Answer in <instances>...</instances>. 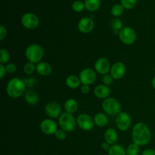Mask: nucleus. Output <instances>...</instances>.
Listing matches in <instances>:
<instances>
[{
    "label": "nucleus",
    "instance_id": "obj_12",
    "mask_svg": "<svg viewBox=\"0 0 155 155\" xmlns=\"http://www.w3.org/2000/svg\"><path fill=\"white\" fill-rule=\"evenodd\" d=\"M40 130L42 133L47 136L55 134L58 129V124L55 121L51 118L43 120L40 124Z\"/></svg>",
    "mask_w": 155,
    "mask_h": 155
},
{
    "label": "nucleus",
    "instance_id": "obj_29",
    "mask_svg": "<svg viewBox=\"0 0 155 155\" xmlns=\"http://www.w3.org/2000/svg\"><path fill=\"white\" fill-rule=\"evenodd\" d=\"M10 60V54L5 48H2L0 49V64H7Z\"/></svg>",
    "mask_w": 155,
    "mask_h": 155
},
{
    "label": "nucleus",
    "instance_id": "obj_26",
    "mask_svg": "<svg viewBox=\"0 0 155 155\" xmlns=\"http://www.w3.org/2000/svg\"><path fill=\"white\" fill-rule=\"evenodd\" d=\"M124 9L125 8L123 7L121 4H116L113 5V7L111 8L110 12H111V15L114 18H119L120 16H121L124 14Z\"/></svg>",
    "mask_w": 155,
    "mask_h": 155
},
{
    "label": "nucleus",
    "instance_id": "obj_3",
    "mask_svg": "<svg viewBox=\"0 0 155 155\" xmlns=\"http://www.w3.org/2000/svg\"><path fill=\"white\" fill-rule=\"evenodd\" d=\"M24 54L29 62L37 64L43 58L44 49L39 44H30L26 48Z\"/></svg>",
    "mask_w": 155,
    "mask_h": 155
},
{
    "label": "nucleus",
    "instance_id": "obj_21",
    "mask_svg": "<svg viewBox=\"0 0 155 155\" xmlns=\"http://www.w3.org/2000/svg\"><path fill=\"white\" fill-rule=\"evenodd\" d=\"M78 107V102L74 98H69V99L66 100L64 104V108L65 112L71 114L77 112Z\"/></svg>",
    "mask_w": 155,
    "mask_h": 155
},
{
    "label": "nucleus",
    "instance_id": "obj_19",
    "mask_svg": "<svg viewBox=\"0 0 155 155\" xmlns=\"http://www.w3.org/2000/svg\"><path fill=\"white\" fill-rule=\"evenodd\" d=\"M24 99L28 104L34 105L39 102V94L35 92L34 90L29 89V90L26 91V92L24 93Z\"/></svg>",
    "mask_w": 155,
    "mask_h": 155
},
{
    "label": "nucleus",
    "instance_id": "obj_40",
    "mask_svg": "<svg viewBox=\"0 0 155 155\" xmlns=\"http://www.w3.org/2000/svg\"><path fill=\"white\" fill-rule=\"evenodd\" d=\"M110 146H111V145H110L108 143H107L106 142H103V143H101V149L104 150V151H109Z\"/></svg>",
    "mask_w": 155,
    "mask_h": 155
},
{
    "label": "nucleus",
    "instance_id": "obj_22",
    "mask_svg": "<svg viewBox=\"0 0 155 155\" xmlns=\"http://www.w3.org/2000/svg\"><path fill=\"white\" fill-rule=\"evenodd\" d=\"M65 83L68 88L72 89H77L81 85V82H80L79 77H77L75 75L68 76L65 80Z\"/></svg>",
    "mask_w": 155,
    "mask_h": 155
},
{
    "label": "nucleus",
    "instance_id": "obj_41",
    "mask_svg": "<svg viewBox=\"0 0 155 155\" xmlns=\"http://www.w3.org/2000/svg\"><path fill=\"white\" fill-rule=\"evenodd\" d=\"M151 86L153 87V89H155V77H153V79L151 80Z\"/></svg>",
    "mask_w": 155,
    "mask_h": 155
},
{
    "label": "nucleus",
    "instance_id": "obj_30",
    "mask_svg": "<svg viewBox=\"0 0 155 155\" xmlns=\"http://www.w3.org/2000/svg\"><path fill=\"white\" fill-rule=\"evenodd\" d=\"M73 10L75 12H82L86 7H85V3L81 0H77L73 2L72 5H71Z\"/></svg>",
    "mask_w": 155,
    "mask_h": 155
},
{
    "label": "nucleus",
    "instance_id": "obj_31",
    "mask_svg": "<svg viewBox=\"0 0 155 155\" xmlns=\"http://www.w3.org/2000/svg\"><path fill=\"white\" fill-rule=\"evenodd\" d=\"M120 4L127 10L133 8L137 4V0H120Z\"/></svg>",
    "mask_w": 155,
    "mask_h": 155
},
{
    "label": "nucleus",
    "instance_id": "obj_38",
    "mask_svg": "<svg viewBox=\"0 0 155 155\" xmlns=\"http://www.w3.org/2000/svg\"><path fill=\"white\" fill-rule=\"evenodd\" d=\"M82 93L83 94H88L90 92V86L89 85H82L81 88H80Z\"/></svg>",
    "mask_w": 155,
    "mask_h": 155
},
{
    "label": "nucleus",
    "instance_id": "obj_25",
    "mask_svg": "<svg viewBox=\"0 0 155 155\" xmlns=\"http://www.w3.org/2000/svg\"><path fill=\"white\" fill-rule=\"evenodd\" d=\"M107 155H127L126 149L120 145H111L107 151Z\"/></svg>",
    "mask_w": 155,
    "mask_h": 155
},
{
    "label": "nucleus",
    "instance_id": "obj_11",
    "mask_svg": "<svg viewBox=\"0 0 155 155\" xmlns=\"http://www.w3.org/2000/svg\"><path fill=\"white\" fill-rule=\"evenodd\" d=\"M61 106L56 101H50L45 106V113L51 119L59 118L61 115Z\"/></svg>",
    "mask_w": 155,
    "mask_h": 155
},
{
    "label": "nucleus",
    "instance_id": "obj_8",
    "mask_svg": "<svg viewBox=\"0 0 155 155\" xmlns=\"http://www.w3.org/2000/svg\"><path fill=\"white\" fill-rule=\"evenodd\" d=\"M23 27L28 30H34L39 25V19L38 16L31 12H27L22 15L21 19Z\"/></svg>",
    "mask_w": 155,
    "mask_h": 155
},
{
    "label": "nucleus",
    "instance_id": "obj_33",
    "mask_svg": "<svg viewBox=\"0 0 155 155\" xmlns=\"http://www.w3.org/2000/svg\"><path fill=\"white\" fill-rule=\"evenodd\" d=\"M102 82L104 83V85L107 86H110L113 84L114 83V79L113 77L110 76V74H105V75L103 76L102 77Z\"/></svg>",
    "mask_w": 155,
    "mask_h": 155
},
{
    "label": "nucleus",
    "instance_id": "obj_23",
    "mask_svg": "<svg viewBox=\"0 0 155 155\" xmlns=\"http://www.w3.org/2000/svg\"><path fill=\"white\" fill-rule=\"evenodd\" d=\"M85 7L89 12H95L101 6V0H85Z\"/></svg>",
    "mask_w": 155,
    "mask_h": 155
},
{
    "label": "nucleus",
    "instance_id": "obj_32",
    "mask_svg": "<svg viewBox=\"0 0 155 155\" xmlns=\"http://www.w3.org/2000/svg\"><path fill=\"white\" fill-rule=\"evenodd\" d=\"M54 136H55L56 139L58 140H64L67 137V132H65L64 130H61V129H58V130L56 131L55 134H54Z\"/></svg>",
    "mask_w": 155,
    "mask_h": 155
},
{
    "label": "nucleus",
    "instance_id": "obj_27",
    "mask_svg": "<svg viewBox=\"0 0 155 155\" xmlns=\"http://www.w3.org/2000/svg\"><path fill=\"white\" fill-rule=\"evenodd\" d=\"M23 71H24V74L28 76H30L36 71V65L35 64L28 61L24 65Z\"/></svg>",
    "mask_w": 155,
    "mask_h": 155
},
{
    "label": "nucleus",
    "instance_id": "obj_43",
    "mask_svg": "<svg viewBox=\"0 0 155 155\" xmlns=\"http://www.w3.org/2000/svg\"><path fill=\"white\" fill-rule=\"evenodd\" d=\"M154 71H155V66H154Z\"/></svg>",
    "mask_w": 155,
    "mask_h": 155
},
{
    "label": "nucleus",
    "instance_id": "obj_4",
    "mask_svg": "<svg viewBox=\"0 0 155 155\" xmlns=\"http://www.w3.org/2000/svg\"><path fill=\"white\" fill-rule=\"evenodd\" d=\"M101 107L104 110V113L109 116H117L121 112V106L119 101L113 97H108L106 99L103 100Z\"/></svg>",
    "mask_w": 155,
    "mask_h": 155
},
{
    "label": "nucleus",
    "instance_id": "obj_39",
    "mask_svg": "<svg viewBox=\"0 0 155 155\" xmlns=\"http://www.w3.org/2000/svg\"><path fill=\"white\" fill-rule=\"evenodd\" d=\"M142 155H155V150L151 149V148H148L142 151Z\"/></svg>",
    "mask_w": 155,
    "mask_h": 155
},
{
    "label": "nucleus",
    "instance_id": "obj_15",
    "mask_svg": "<svg viewBox=\"0 0 155 155\" xmlns=\"http://www.w3.org/2000/svg\"><path fill=\"white\" fill-rule=\"evenodd\" d=\"M95 27V22L90 17L83 18L79 21L77 28L82 33H89Z\"/></svg>",
    "mask_w": 155,
    "mask_h": 155
},
{
    "label": "nucleus",
    "instance_id": "obj_13",
    "mask_svg": "<svg viewBox=\"0 0 155 155\" xmlns=\"http://www.w3.org/2000/svg\"><path fill=\"white\" fill-rule=\"evenodd\" d=\"M94 67H95V71H96L97 74L104 76L110 72L111 64L108 59L102 57L99 58L95 61Z\"/></svg>",
    "mask_w": 155,
    "mask_h": 155
},
{
    "label": "nucleus",
    "instance_id": "obj_7",
    "mask_svg": "<svg viewBox=\"0 0 155 155\" xmlns=\"http://www.w3.org/2000/svg\"><path fill=\"white\" fill-rule=\"evenodd\" d=\"M115 124L118 130L125 132L130 128L132 124V118L128 113L121 111L116 116Z\"/></svg>",
    "mask_w": 155,
    "mask_h": 155
},
{
    "label": "nucleus",
    "instance_id": "obj_36",
    "mask_svg": "<svg viewBox=\"0 0 155 155\" xmlns=\"http://www.w3.org/2000/svg\"><path fill=\"white\" fill-rule=\"evenodd\" d=\"M7 29L4 25L0 26V40L2 41L7 36Z\"/></svg>",
    "mask_w": 155,
    "mask_h": 155
},
{
    "label": "nucleus",
    "instance_id": "obj_9",
    "mask_svg": "<svg viewBox=\"0 0 155 155\" xmlns=\"http://www.w3.org/2000/svg\"><path fill=\"white\" fill-rule=\"evenodd\" d=\"M77 126L83 131H90L94 128V119L87 114H80L77 117Z\"/></svg>",
    "mask_w": 155,
    "mask_h": 155
},
{
    "label": "nucleus",
    "instance_id": "obj_24",
    "mask_svg": "<svg viewBox=\"0 0 155 155\" xmlns=\"http://www.w3.org/2000/svg\"><path fill=\"white\" fill-rule=\"evenodd\" d=\"M110 27H111L114 33L118 35L119 34L120 31V30H122L123 27H124L123 21L118 18H113V19L111 20V21H110Z\"/></svg>",
    "mask_w": 155,
    "mask_h": 155
},
{
    "label": "nucleus",
    "instance_id": "obj_6",
    "mask_svg": "<svg viewBox=\"0 0 155 155\" xmlns=\"http://www.w3.org/2000/svg\"><path fill=\"white\" fill-rule=\"evenodd\" d=\"M118 36L121 42L127 45H133L136 40V31L130 27H123L122 30L120 31Z\"/></svg>",
    "mask_w": 155,
    "mask_h": 155
},
{
    "label": "nucleus",
    "instance_id": "obj_14",
    "mask_svg": "<svg viewBox=\"0 0 155 155\" xmlns=\"http://www.w3.org/2000/svg\"><path fill=\"white\" fill-rule=\"evenodd\" d=\"M126 71H127V68H126L125 64L123 62L117 61L111 65L110 74L113 77L114 80H119L124 77Z\"/></svg>",
    "mask_w": 155,
    "mask_h": 155
},
{
    "label": "nucleus",
    "instance_id": "obj_28",
    "mask_svg": "<svg viewBox=\"0 0 155 155\" xmlns=\"http://www.w3.org/2000/svg\"><path fill=\"white\" fill-rule=\"evenodd\" d=\"M140 151V146L135 143H132L126 149L127 155H139Z\"/></svg>",
    "mask_w": 155,
    "mask_h": 155
},
{
    "label": "nucleus",
    "instance_id": "obj_17",
    "mask_svg": "<svg viewBox=\"0 0 155 155\" xmlns=\"http://www.w3.org/2000/svg\"><path fill=\"white\" fill-rule=\"evenodd\" d=\"M104 139L110 145H116L118 140V133L114 128H109L104 132Z\"/></svg>",
    "mask_w": 155,
    "mask_h": 155
},
{
    "label": "nucleus",
    "instance_id": "obj_10",
    "mask_svg": "<svg viewBox=\"0 0 155 155\" xmlns=\"http://www.w3.org/2000/svg\"><path fill=\"white\" fill-rule=\"evenodd\" d=\"M80 82L82 85H90L93 84L97 79V73L95 70L92 68H85L82 70L79 75Z\"/></svg>",
    "mask_w": 155,
    "mask_h": 155
},
{
    "label": "nucleus",
    "instance_id": "obj_2",
    "mask_svg": "<svg viewBox=\"0 0 155 155\" xmlns=\"http://www.w3.org/2000/svg\"><path fill=\"white\" fill-rule=\"evenodd\" d=\"M26 86L24 80L18 77L11 79L6 86V93L10 98L16 99L24 95L26 92Z\"/></svg>",
    "mask_w": 155,
    "mask_h": 155
},
{
    "label": "nucleus",
    "instance_id": "obj_42",
    "mask_svg": "<svg viewBox=\"0 0 155 155\" xmlns=\"http://www.w3.org/2000/svg\"><path fill=\"white\" fill-rule=\"evenodd\" d=\"M15 155H21V154H15Z\"/></svg>",
    "mask_w": 155,
    "mask_h": 155
},
{
    "label": "nucleus",
    "instance_id": "obj_18",
    "mask_svg": "<svg viewBox=\"0 0 155 155\" xmlns=\"http://www.w3.org/2000/svg\"><path fill=\"white\" fill-rule=\"evenodd\" d=\"M36 72L38 74L42 77H46L51 74L52 71V68L51 65L47 62L41 61L36 64Z\"/></svg>",
    "mask_w": 155,
    "mask_h": 155
},
{
    "label": "nucleus",
    "instance_id": "obj_20",
    "mask_svg": "<svg viewBox=\"0 0 155 155\" xmlns=\"http://www.w3.org/2000/svg\"><path fill=\"white\" fill-rule=\"evenodd\" d=\"M93 119L95 125H96L98 127H100V128L105 127L108 124V117L105 113H102V112L97 113L94 116Z\"/></svg>",
    "mask_w": 155,
    "mask_h": 155
},
{
    "label": "nucleus",
    "instance_id": "obj_1",
    "mask_svg": "<svg viewBox=\"0 0 155 155\" xmlns=\"http://www.w3.org/2000/svg\"><path fill=\"white\" fill-rule=\"evenodd\" d=\"M132 140L139 146H145L151 140V132L148 125L142 122L137 123L132 130Z\"/></svg>",
    "mask_w": 155,
    "mask_h": 155
},
{
    "label": "nucleus",
    "instance_id": "obj_34",
    "mask_svg": "<svg viewBox=\"0 0 155 155\" xmlns=\"http://www.w3.org/2000/svg\"><path fill=\"white\" fill-rule=\"evenodd\" d=\"M6 71H7L8 74H12L16 72L17 71V66L14 63H8L7 64L5 65Z\"/></svg>",
    "mask_w": 155,
    "mask_h": 155
},
{
    "label": "nucleus",
    "instance_id": "obj_16",
    "mask_svg": "<svg viewBox=\"0 0 155 155\" xmlns=\"http://www.w3.org/2000/svg\"><path fill=\"white\" fill-rule=\"evenodd\" d=\"M94 95L99 99H106L110 95V89L109 86L104 84H99L96 86L94 89Z\"/></svg>",
    "mask_w": 155,
    "mask_h": 155
},
{
    "label": "nucleus",
    "instance_id": "obj_35",
    "mask_svg": "<svg viewBox=\"0 0 155 155\" xmlns=\"http://www.w3.org/2000/svg\"><path fill=\"white\" fill-rule=\"evenodd\" d=\"M24 83L27 87H33L35 86L36 83V80L35 77H27L24 79Z\"/></svg>",
    "mask_w": 155,
    "mask_h": 155
},
{
    "label": "nucleus",
    "instance_id": "obj_5",
    "mask_svg": "<svg viewBox=\"0 0 155 155\" xmlns=\"http://www.w3.org/2000/svg\"><path fill=\"white\" fill-rule=\"evenodd\" d=\"M77 119L73 114L69 113H62L58 118V126L67 133L73 132L77 127Z\"/></svg>",
    "mask_w": 155,
    "mask_h": 155
},
{
    "label": "nucleus",
    "instance_id": "obj_37",
    "mask_svg": "<svg viewBox=\"0 0 155 155\" xmlns=\"http://www.w3.org/2000/svg\"><path fill=\"white\" fill-rule=\"evenodd\" d=\"M6 73H7V71H6L5 65L0 64V78H1L2 80L4 78L5 75L6 74Z\"/></svg>",
    "mask_w": 155,
    "mask_h": 155
}]
</instances>
